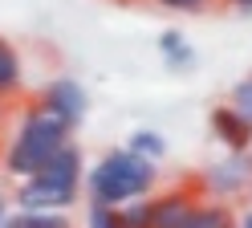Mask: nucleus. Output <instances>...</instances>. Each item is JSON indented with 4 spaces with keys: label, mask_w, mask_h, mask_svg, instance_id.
I'll return each mask as SVG.
<instances>
[{
    "label": "nucleus",
    "mask_w": 252,
    "mask_h": 228,
    "mask_svg": "<svg viewBox=\"0 0 252 228\" xmlns=\"http://www.w3.org/2000/svg\"><path fill=\"white\" fill-rule=\"evenodd\" d=\"M155 184H159L155 163L138 159L134 151H126V147L106 151L90 167V175H86L90 204H106V208H126L134 200H147V195L155 191Z\"/></svg>",
    "instance_id": "nucleus-1"
},
{
    "label": "nucleus",
    "mask_w": 252,
    "mask_h": 228,
    "mask_svg": "<svg viewBox=\"0 0 252 228\" xmlns=\"http://www.w3.org/2000/svg\"><path fill=\"white\" fill-rule=\"evenodd\" d=\"M82 179H86L82 151L69 143V147H61L33 179H21L12 204H17V212H65L69 204H77Z\"/></svg>",
    "instance_id": "nucleus-2"
},
{
    "label": "nucleus",
    "mask_w": 252,
    "mask_h": 228,
    "mask_svg": "<svg viewBox=\"0 0 252 228\" xmlns=\"http://www.w3.org/2000/svg\"><path fill=\"white\" fill-rule=\"evenodd\" d=\"M61 147H69V126L53 118L49 110H25V118L17 122L8 139V151H4V171L17 175V179H33L45 163H49Z\"/></svg>",
    "instance_id": "nucleus-3"
},
{
    "label": "nucleus",
    "mask_w": 252,
    "mask_h": 228,
    "mask_svg": "<svg viewBox=\"0 0 252 228\" xmlns=\"http://www.w3.org/2000/svg\"><path fill=\"white\" fill-rule=\"evenodd\" d=\"M37 106L41 110H49L53 118H61L69 130L86 118V110H90V98H86V90L77 86L73 77H57V81H49V86L41 90V98H37Z\"/></svg>",
    "instance_id": "nucleus-4"
},
{
    "label": "nucleus",
    "mask_w": 252,
    "mask_h": 228,
    "mask_svg": "<svg viewBox=\"0 0 252 228\" xmlns=\"http://www.w3.org/2000/svg\"><path fill=\"white\" fill-rule=\"evenodd\" d=\"M212 135L224 143L232 155L252 151V118H248V114H240L232 102H224V106L212 110Z\"/></svg>",
    "instance_id": "nucleus-5"
},
{
    "label": "nucleus",
    "mask_w": 252,
    "mask_h": 228,
    "mask_svg": "<svg viewBox=\"0 0 252 228\" xmlns=\"http://www.w3.org/2000/svg\"><path fill=\"white\" fill-rule=\"evenodd\" d=\"M195 191L191 188H167L151 200V228H183V220L195 208Z\"/></svg>",
    "instance_id": "nucleus-6"
},
{
    "label": "nucleus",
    "mask_w": 252,
    "mask_h": 228,
    "mask_svg": "<svg viewBox=\"0 0 252 228\" xmlns=\"http://www.w3.org/2000/svg\"><path fill=\"white\" fill-rule=\"evenodd\" d=\"M248 179H252V163L236 155V159H228V163H220V167H212L203 184H208V188L216 191V200H224V195L240 191V188L248 184Z\"/></svg>",
    "instance_id": "nucleus-7"
},
{
    "label": "nucleus",
    "mask_w": 252,
    "mask_h": 228,
    "mask_svg": "<svg viewBox=\"0 0 252 228\" xmlns=\"http://www.w3.org/2000/svg\"><path fill=\"white\" fill-rule=\"evenodd\" d=\"M183 228H236V216L224 200H208V204L191 208V216L183 220Z\"/></svg>",
    "instance_id": "nucleus-8"
},
{
    "label": "nucleus",
    "mask_w": 252,
    "mask_h": 228,
    "mask_svg": "<svg viewBox=\"0 0 252 228\" xmlns=\"http://www.w3.org/2000/svg\"><path fill=\"white\" fill-rule=\"evenodd\" d=\"M21 90V57L4 37H0V102Z\"/></svg>",
    "instance_id": "nucleus-9"
},
{
    "label": "nucleus",
    "mask_w": 252,
    "mask_h": 228,
    "mask_svg": "<svg viewBox=\"0 0 252 228\" xmlns=\"http://www.w3.org/2000/svg\"><path fill=\"white\" fill-rule=\"evenodd\" d=\"M126 151H134L138 159H147V163H159L167 155V139L159 135V130H134L130 143H126Z\"/></svg>",
    "instance_id": "nucleus-10"
},
{
    "label": "nucleus",
    "mask_w": 252,
    "mask_h": 228,
    "mask_svg": "<svg viewBox=\"0 0 252 228\" xmlns=\"http://www.w3.org/2000/svg\"><path fill=\"white\" fill-rule=\"evenodd\" d=\"M159 53H163L171 65H175V70H179V65H191V61H195V49L187 45V41H183V33H175V29H167L163 37H159Z\"/></svg>",
    "instance_id": "nucleus-11"
},
{
    "label": "nucleus",
    "mask_w": 252,
    "mask_h": 228,
    "mask_svg": "<svg viewBox=\"0 0 252 228\" xmlns=\"http://www.w3.org/2000/svg\"><path fill=\"white\" fill-rule=\"evenodd\" d=\"M12 228H73L65 220V212H17Z\"/></svg>",
    "instance_id": "nucleus-12"
},
{
    "label": "nucleus",
    "mask_w": 252,
    "mask_h": 228,
    "mask_svg": "<svg viewBox=\"0 0 252 228\" xmlns=\"http://www.w3.org/2000/svg\"><path fill=\"white\" fill-rule=\"evenodd\" d=\"M118 220H122V228H151V200H134V204L118 208Z\"/></svg>",
    "instance_id": "nucleus-13"
},
{
    "label": "nucleus",
    "mask_w": 252,
    "mask_h": 228,
    "mask_svg": "<svg viewBox=\"0 0 252 228\" xmlns=\"http://www.w3.org/2000/svg\"><path fill=\"white\" fill-rule=\"evenodd\" d=\"M86 224H90V228H122V220H118V208H106V204H90V212H86Z\"/></svg>",
    "instance_id": "nucleus-14"
},
{
    "label": "nucleus",
    "mask_w": 252,
    "mask_h": 228,
    "mask_svg": "<svg viewBox=\"0 0 252 228\" xmlns=\"http://www.w3.org/2000/svg\"><path fill=\"white\" fill-rule=\"evenodd\" d=\"M159 8H167V12H187V16H199V12H208L216 0H155Z\"/></svg>",
    "instance_id": "nucleus-15"
},
{
    "label": "nucleus",
    "mask_w": 252,
    "mask_h": 228,
    "mask_svg": "<svg viewBox=\"0 0 252 228\" xmlns=\"http://www.w3.org/2000/svg\"><path fill=\"white\" fill-rule=\"evenodd\" d=\"M232 106L240 110V114H248V118H252V81H248V77H244L240 86L232 90Z\"/></svg>",
    "instance_id": "nucleus-16"
},
{
    "label": "nucleus",
    "mask_w": 252,
    "mask_h": 228,
    "mask_svg": "<svg viewBox=\"0 0 252 228\" xmlns=\"http://www.w3.org/2000/svg\"><path fill=\"white\" fill-rule=\"evenodd\" d=\"M12 216H17V212H8V200L0 195V228H12Z\"/></svg>",
    "instance_id": "nucleus-17"
},
{
    "label": "nucleus",
    "mask_w": 252,
    "mask_h": 228,
    "mask_svg": "<svg viewBox=\"0 0 252 228\" xmlns=\"http://www.w3.org/2000/svg\"><path fill=\"white\" fill-rule=\"evenodd\" d=\"M236 228H252V208L244 212V216H240V220H236Z\"/></svg>",
    "instance_id": "nucleus-18"
},
{
    "label": "nucleus",
    "mask_w": 252,
    "mask_h": 228,
    "mask_svg": "<svg viewBox=\"0 0 252 228\" xmlns=\"http://www.w3.org/2000/svg\"><path fill=\"white\" fill-rule=\"evenodd\" d=\"M232 4H236V8H252V0H232Z\"/></svg>",
    "instance_id": "nucleus-19"
},
{
    "label": "nucleus",
    "mask_w": 252,
    "mask_h": 228,
    "mask_svg": "<svg viewBox=\"0 0 252 228\" xmlns=\"http://www.w3.org/2000/svg\"><path fill=\"white\" fill-rule=\"evenodd\" d=\"M248 163H252V151H248Z\"/></svg>",
    "instance_id": "nucleus-20"
},
{
    "label": "nucleus",
    "mask_w": 252,
    "mask_h": 228,
    "mask_svg": "<svg viewBox=\"0 0 252 228\" xmlns=\"http://www.w3.org/2000/svg\"><path fill=\"white\" fill-rule=\"evenodd\" d=\"M248 81H252V77H248Z\"/></svg>",
    "instance_id": "nucleus-21"
}]
</instances>
